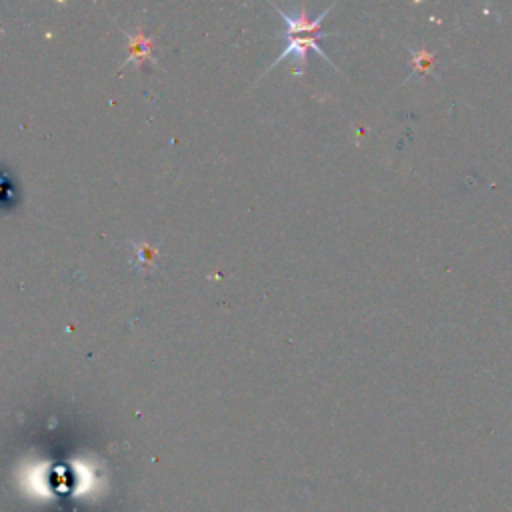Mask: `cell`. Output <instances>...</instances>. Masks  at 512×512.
I'll return each mask as SVG.
<instances>
[{"mask_svg":"<svg viewBox=\"0 0 512 512\" xmlns=\"http://www.w3.org/2000/svg\"><path fill=\"white\" fill-rule=\"evenodd\" d=\"M274 8H276V12L282 16V20L286 22V32H284V36H286V48L276 56V60L270 64V68H274L280 60H284V58H288V56H294V58L298 60L296 72L302 74L310 50H314L316 54H320L330 66L336 68V64L328 58V54H326V52L322 50V46H320V38L326 36V32H322L320 24H322V20L326 18V14L332 10V6L324 8V10H322L318 16H314V18H308L304 6H302L298 12H286V10H282L280 6H274Z\"/></svg>","mask_w":512,"mask_h":512,"instance_id":"6da1fadb","label":"cell"}]
</instances>
